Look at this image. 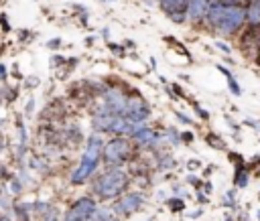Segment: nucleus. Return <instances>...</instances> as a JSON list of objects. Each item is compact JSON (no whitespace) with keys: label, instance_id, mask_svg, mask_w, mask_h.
Returning <instances> with one entry per match:
<instances>
[{"label":"nucleus","instance_id":"obj_1","mask_svg":"<svg viewBox=\"0 0 260 221\" xmlns=\"http://www.w3.org/2000/svg\"><path fill=\"white\" fill-rule=\"evenodd\" d=\"M130 182L132 174L124 166H106L89 180V191L100 201H116L130 189Z\"/></svg>","mask_w":260,"mask_h":221},{"label":"nucleus","instance_id":"obj_2","mask_svg":"<svg viewBox=\"0 0 260 221\" xmlns=\"http://www.w3.org/2000/svg\"><path fill=\"white\" fill-rule=\"evenodd\" d=\"M248 20V10L242 4H225L219 0H213L207 16H205V24L221 34H234L238 32Z\"/></svg>","mask_w":260,"mask_h":221},{"label":"nucleus","instance_id":"obj_3","mask_svg":"<svg viewBox=\"0 0 260 221\" xmlns=\"http://www.w3.org/2000/svg\"><path fill=\"white\" fill-rule=\"evenodd\" d=\"M104 136L98 134V132H91L87 138H85V148H83V154L77 162V166L71 170L69 174V185L73 187H81V185H87L95 174H98V168L102 164V152H104Z\"/></svg>","mask_w":260,"mask_h":221},{"label":"nucleus","instance_id":"obj_4","mask_svg":"<svg viewBox=\"0 0 260 221\" xmlns=\"http://www.w3.org/2000/svg\"><path fill=\"white\" fill-rule=\"evenodd\" d=\"M140 148L128 136H110L104 144L102 164L104 166H126L140 156Z\"/></svg>","mask_w":260,"mask_h":221},{"label":"nucleus","instance_id":"obj_5","mask_svg":"<svg viewBox=\"0 0 260 221\" xmlns=\"http://www.w3.org/2000/svg\"><path fill=\"white\" fill-rule=\"evenodd\" d=\"M98 211V201L91 195H83L79 199H75L69 209L65 211L63 221H91V217Z\"/></svg>","mask_w":260,"mask_h":221},{"label":"nucleus","instance_id":"obj_6","mask_svg":"<svg viewBox=\"0 0 260 221\" xmlns=\"http://www.w3.org/2000/svg\"><path fill=\"white\" fill-rule=\"evenodd\" d=\"M124 116H126L130 122H134V124H146V122L150 120V116H152V107H150V103L140 95V91L136 93V91L132 89L130 95H128V103H126Z\"/></svg>","mask_w":260,"mask_h":221},{"label":"nucleus","instance_id":"obj_7","mask_svg":"<svg viewBox=\"0 0 260 221\" xmlns=\"http://www.w3.org/2000/svg\"><path fill=\"white\" fill-rule=\"evenodd\" d=\"M146 197L142 191H126L122 197H118L112 205V211L122 219V217H130L132 213L140 211L142 205H144Z\"/></svg>","mask_w":260,"mask_h":221},{"label":"nucleus","instance_id":"obj_8","mask_svg":"<svg viewBox=\"0 0 260 221\" xmlns=\"http://www.w3.org/2000/svg\"><path fill=\"white\" fill-rule=\"evenodd\" d=\"M130 91H132V89H124L122 85H108L100 99H102V103H104L112 114H116V116H124Z\"/></svg>","mask_w":260,"mask_h":221},{"label":"nucleus","instance_id":"obj_9","mask_svg":"<svg viewBox=\"0 0 260 221\" xmlns=\"http://www.w3.org/2000/svg\"><path fill=\"white\" fill-rule=\"evenodd\" d=\"M158 6L160 10L177 24H183L187 22V6H189V0H158Z\"/></svg>","mask_w":260,"mask_h":221},{"label":"nucleus","instance_id":"obj_10","mask_svg":"<svg viewBox=\"0 0 260 221\" xmlns=\"http://www.w3.org/2000/svg\"><path fill=\"white\" fill-rule=\"evenodd\" d=\"M213 0H189L187 6V22H201L207 16V10Z\"/></svg>","mask_w":260,"mask_h":221},{"label":"nucleus","instance_id":"obj_11","mask_svg":"<svg viewBox=\"0 0 260 221\" xmlns=\"http://www.w3.org/2000/svg\"><path fill=\"white\" fill-rule=\"evenodd\" d=\"M234 187L236 189H246L248 182H250V166L248 162H240V164H234Z\"/></svg>","mask_w":260,"mask_h":221},{"label":"nucleus","instance_id":"obj_12","mask_svg":"<svg viewBox=\"0 0 260 221\" xmlns=\"http://www.w3.org/2000/svg\"><path fill=\"white\" fill-rule=\"evenodd\" d=\"M85 138H87V136H83L79 124H67V126L63 128V140H65L67 144H71L73 148H75L79 142H83Z\"/></svg>","mask_w":260,"mask_h":221},{"label":"nucleus","instance_id":"obj_13","mask_svg":"<svg viewBox=\"0 0 260 221\" xmlns=\"http://www.w3.org/2000/svg\"><path fill=\"white\" fill-rule=\"evenodd\" d=\"M154 156V168L156 170H173L179 162H177V158L171 154V152H167V150H158V152H154L152 154Z\"/></svg>","mask_w":260,"mask_h":221},{"label":"nucleus","instance_id":"obj_14","mask_svg":"<svg viewBox=\"0 0 260 221\" xmlns=\"http://www.w3.org/2000/svg\"><path fill=\"white\" fill-rule=\"evenodd\" d=\"M12 217L16 221H30L32 219V203L30 201H14Z\"/></svg>","mask_w":260,"mask_h":221},{"label":"nucleus","instance_id":"obj_15","mask_svg":"<svg viewBox=\"0 0 260 221\" xmlns=\"http://www.w3.org/2000/svg\"><path fill=\"white\" fill-rule=\"evenodd\" d=\"M203 142H205L209 148L219 150V152H228V150H230L228 142H225L217 132H213V130H209V132H205V134H203Z\"/></svg>","mask_w":260,"mask_h":221},{"label":"nucleus","instance_id":"obj_16","mask_svg":"<svg viewBox=\"0 0 260 221\" xmlns=\"http://www.w3.org/2000/svg\"><path fill=\"white\" fill-rule=\"evenodd\" d=\"M215 69L221 73V75H225V83H228V89H230V93L232 95H236V97H240L242 95V87H240V83H238V79L234 77V73L228 69V67H223V65H215Z\"/></svg>","mask_w":260,"mask_h":221},{"label":"nucleus","instance_id":"obj_17","mask_svg":"<svg viewBox=\"0 0 260 221\" xmlns=\"http://www.w3.org/2000/svg\"><path fill=\"white\" fill-rule=\"evenodd\" d=\"M160 136H162V144H165V146H173V148L181 146V130H179L177 126L165 128V130L160 132Z\"/></svg>","mask_w":260,"mask_h":221},{"label":"nucleus","instance_id":"obj_18","mask_svg":"<svg viewBox=\"0 0 260 221\" xmlns=\"http://www.w3.org/2000/svg\"><path fill=\"white\" fill-rule=\"evenodd\" d=\"M165 205L169 207V211H171V213H183V211L187 209L185 199H183V197H179V195H171V197H167V199H165Z\"/></svg>","mask_w":260,"mask_h":221},{"label":"nucleus","instance_id":"obj_19","mask_svg":"<svg viewBox=\"0 0 260 221\" xmlns=\"http://www.w3.org/2000/svg\"><path fill=\"white\" fill-rule=\"evenodd\" d=\"M18 93H20V87L18 85H8V87H2V97H4V103H14L18 99Z\"/></svg>","mask_w":260,"mask_h":221},{"label":"nucleus","instance_id":"obj_20","mask_svg":"<svg viewBox=\"0 0 260 221\" xmlns=\"http://www.w3.org/2000/svg\"><path fill=\"white\" fill-rule=\"evenodd\" d=\"M173 116H175V120L179 122V124H183V126H189V128H197V122L189 116V114H183L181 109H177V107H173Z\"/></svg>","mask_w":260,"mask_h":221},{"label":"nucleus","instance_id":"obj_21","mask_svg":"<svg viewBox=\"0 0 260 221\" xmlns=\"http://www.w3.org/2000/svg\"><path fill=\"white\" fill-rule=\"evenodd\" d=\"M30 168L39 170V172H49V160L47 158H39V156H32L30 158Z\"/></svg>","mask_w":260,"mask_h":221},{"label":"nucleus","instance_id":"obj_22","mask_svg":"<svg viewBox=\"0 0 260 221\" xmlns=\"http://www.w3.org/2000/svg\"><path fill=\"white\" fill-rule=\"evenodd\" d=\"M203 176H197L195 172H189L187 176H185V185H189V187H193L195 191H201L203 189Z\"/></svg>","mask_w":260,"mask_h":221},{"label":"nucleus","instance_id":"obj_23","mask_svg":"<svg viewBox=\"0 0 260 221\" xmlns=\"http://www.w3.org/2000/svg\"><path fill=\"white\" fill-rule=\"evenodd\" d=\"M6 187H8L10 195H14V197H18V195H22V193H24V185L20 182V178H18L16 174L12 176V180H10V182H8Z\"/></svg>","mask_w":260,"mask_h":221},{"label":"nucleus","instance_id":"obj_24","mask_svg":"<svg viewBox=\"0 0 260 221\" xmlns=\"http://www.w3.org/2000/svg\"><path fill=\"white\" fill-rule=\"evenodd\" d=\"M189 103L193 105V112H195V116H197V118H199L201 122H209V118H211V114H209V112H207V109H205L203 105H199V103H197L195 99H191Z\"/></svg>","mask_w":260,"mask_h":221},{"label":"nucleus","instance_id":"obj_25","mask_svg":"<svg viewBox=\"0 0 260 221\" xmlns=\"http://www.w3.org/2000/svg\"><path fill=\"white\" fill-rule=\"evenodd\" d=\"M41 221H59V211H57V207L55 205H51L41 217H39Z\"/></svg>","mask_w":260,"mask_h":221},{"label":"nucleus","instance_id":"obj_26","mask_svg":"<svg viewBox=\"0 0 260 221\" xmlns=\"http://www.w3.org/2000/svg\"><path fill=\"white\" fill-rule=\"evenodd\" d=\"M106 47H108V51H110L112 55H116V57H126V47H122V45H118V43H108Z\"/></svg>","mask_w":260,"mask_h":221},{"label":"nucleus","instance_id":"obj_27","mask_svg":"<svg viewBox=\"0 0 260 221\" xmlns=\"http://www.w3.org/2000/svg\"><path fill=\"white\" fill-rule=\"evenodd\" d=\"M65 63H67V59H65L63 55H53V57H51V67L63 69V67H65Z\"/></svg>","mask_w":260,"mask_h":221},{"label":"nucleus","instance_id":"obj_28","mask_svg":"<svg viewBox=\"0 0 260 221\" xmlns=\"http://www.w3.org/2000/svg\"><path fill=\"white\" fill-rule=\"evenodd\" d=\"M35 105H37V101H35V95H28V99H26V103H24V116H32V112H35Z\"/></svg>","mask_w":260,"mask_h":221},{"label":"nucleus","instance_id":"obj_29","mask_svg":"<svg viewBox=\"0 0 260 221\" xmlns=\"http://www.w3.org/2000/svg\"><path fill=\"white\" fill-rule=\"evenodd\" d=\"M193 140H195V134L191 130H183L181 132V144H193Z\"/></svg>","mask_w":260,"mask_h":221},{"label":"nucleus","instance_id":"obj_30","mask_svg":"<svg viewBox=\"0 0 260 221\" xmlns=\"http://www.w3.org/2000/svg\"><path fill=\"white\" fill-rule=\"evenodd\" d=\"M225 154H228V158H230V162H234V164H240V162H246V160H244V156H242L240 152H234V150H228Z\"/></svg>","mask_w":260,"mask_h":221},{"label":"nucleus","instance_id":"obj_31","mask_svg":"<svg viewBox=\"0 0 260 221\" xmlns=\"http://www.w3.org/2000/svg\"><path fill=\"white\" fill-rule=\"evenodd\" d=\"M39 83H41V79H39V77H35V75H28V77H24V87H28V89L37 87Z\"/></svg>","mask_w":260,"mask_h":221},{"label":"nucleus","instance_id":"obj_32","mask_svg":"<svg viewBox=\"0 0 260 221\" xmlns=\"http://www.w3.org/2000/svg\"><path fill=\"white\" fill-rule=\"evenodd\" d=\"M201 166H203V162L199 158H189L187 160V170H191V172L197 170V168H201Z\"/></svg>","mask_w":260,"mask_h":221},{"label":"nucleus","instance_id":"obj_33","mask_svg":"<svg viewBox=\"0 0 260 221\" xmlns=\"http://www.w3.org/2000/svg\"><path fill=\"white\" fill-rule=\"evenodd\" d=\"M215 47H217V51H221L223 55H232V47H230L228 43H223V41H215Z\"/></svg>","mask_w":260,"mask_h":221},{"label":"nucleus","instance_id":"obj_34","mask_svg":"<svg viewBox=\"0 0 260 221\" xmlns=\"http://www.w3.org/2000/svg\"><path fill=\"white\" fill-rule=\"evenodd\" d=\"M223 120H225V122H228V126L234 130V134H238V132L242 130V126H240L238 122H234V120H232V116H228V114H225V116H223Z\"/></svg>","mask_w":260,"mask_h":221},{"label":"nucleus","instance_id":"obj_35","mask_svg":"<svg viewBox=\"0 0 260 221\" xmlns=\"http://www.w3.org/2000/svg\"><path fill=\"white\" fill-rule=\"evenodd\" d=\"M223 205H236V191H234V189L225 191V199H223Z\"/></svg>","mask_w":260,"mask_h":221},{"label":"nucleus","instance_id":"obj_36","mask_svg":"<svg viewBox=\"0 0 260 221\" xmlns=\"http://www.w3.org/2000/svg\"><path fill=\"white\" fill-rule=\"evenodd\" d=\"M195 199H197V203H199L201 207L209 203V195H205L203 191H197V193H195Z\"/></svg>","mask_w":260,"mask_h":221},{"label":"nucleus","instance_id":"obj_37","mask_svg":"<svg viewBox=\"0 0 260 221\" xmlns=\"http://www.w3.org/2000/svg\"><path fill=\"white\" fill-rule=\"evenodd\" d=\"M203 211H205V209L199 205L197 209H193V211H187V217H189V219H199V217L203 215Z\"/></svg>","mask_w":260,"mask_h":221},{"label":"nucleus","instance_id":"obj_38","mask_svg":"<svg viewBox=\"0 0 260 221\" xmlns=\"http://www.w3.org/2000/svg\"><path fill=\"white\" fill-rule=\"evenodd\" d=\"M8 81V67L6 63H0V83H6Z\"/></svg>","mask_w":260,"mask_h":221},{"label":"nucleus","instance_id":"obj_39","mask_svg":"<svg viewBox=\"0 0 260 221\" xmlns=\"http://www.w3.org/2000/svg\"><path fill=\"white\" fill-rule=\"evenodd\" d=\"M61 43H63V41H61L59 36H57V39H51V41L47 43V49H51V51H55V49H59V47H61Z\"/></svg>","mask_w":260,"mask_h":221},{"label":"nucleus","instance_id":"obj_40","mask_svg":"<svg viewBox=\"0 0 260 221\" xmlns=\"http://www.w3.org/2000/svg\"><path fill=\"white\" fill-rule=\"evenodd\" d=\"M242 124H244V126H248V128H252V130H260V124H258L256 120H252V118H246Z\"/></svg>","mask_w":260,"mask_h":221},{"label":"nucleus","instance_id":"obj_41","mask_svg":"<svg viewBox=\"0 0 260 221\" xmlns=\"http://www.w3.org/2000/svg\"><path fill=\"white\" fill-rule=\"evenodd\" d=\"M201 191H203L205 195H211V193H213V182H211L209 178H205V180H203V189H201Z\"/></svg>","mask_w":260,"mask_h":221},{"label":"nucleus","instance_id":"obj_42","mask_svg":"<svg viewBox=\"0 0 260 221\" xmlns=\"http://www.w3.org/2000/svg\"><path fill=\"white\" fill-rule=\"evenodd\" d=\"M215 168H217V166H215V164H209V166H207V168H205V170H203V178H209V174H211V172H213V170H215Z\"/></svg>","mask_w":260,"mask_h":221},{"label":"nucleus","instance_id":"obj_43","mask_svg":"<svg viewBox=\"0 0 260 221\" xmlns=\"http://www.w3.org/2000/svg\"><path fill=\"white\" fill-rule=\"evenodd\" d=\"M102 36L108 41V39H110V28H102Z\"/></svg>","mask_w":260,"mask_h":221},{"label":"nucleus","instance_id":"obj_44","mask_svg":"<svg viewBox=\"0 0 260 221\" xmlns=\"http://www.w3.org/2000/svg\"><path fill=\"white\" fill-rule=\"evenodd\" d=\"M148 61H150V69H154V71H156V59H154V57H150Z\"/></svg>","mask_w":260,"mask_h":221},{"label":"nucleus","instance_id":"obj_45","mask_svg":"<svg viewBox=\"0 0 260 221\" xmlns=\"http://www.w3.org/2000/svg\"><path fill=\"white\" fill-rule=\"evenodd\" d=\"M85 45H87V47L93 45V36H87V39H85Z\"/></svg>","mask_w":260,"mask_h":221},{"label":"nucleus","instance_id":"obj_46","mask_svg":"<svg viewBox=\"0 0 260 221\" xmlns=\"http://www.w3.org/2000/svg\"><path fill=\"white\" fill-rule=\"evenodd\" d=\"M0 221H10V219H8V215H4V213H0Z\"/></svg>","mask_w":260,"mask_h":221},{"label":"nucleus","instance_id":"obj_47","mask_svg":"<svg viewBox=\"0 0 260 221\" xmlns=\"http://www.w3.org/2000/svg\"><path fill=\"white\" fill-rule=\"evenodd\" d=\"M2 148H4V138H2V134H0V152H2Z\"/></svg>","mask_w":260,"mask_h":221},{"label":"nucleus","instance_id":"obj_48","mask_svg":"<svg viewBox=\"0 0 260 221\" xmlns=\"http://www.w3.org/2000/svg\"><path fill=\"white\" fill-rule=\"evenodd\" d=\"M4 124H6V120H4V118H0V128H2Z\"/></svg>","mask_w":260,"mask_h":221},{"label":"nucleus","instance_id":"obj_49","mask_svg":"<svg viewBox=\"0 0 260 221\" xmlns=\"http://www.w3.org/2000/svg\"><path fill=\"white\" fill-rule=\"evenodd\" d=\"M0 103H4V97H2V89H0Z\"/></svg>","mask_w":260,"mask_h":221},{"label":"nucleus","instance_id":"obj_50","mask_svg":"<svg viewBox=\"0 0 260 221\" xmlns=\"http://www.w3.org/2000/svg\"><path fill=\"white\" fill-rule=\"evenodd\" d=\"M225 221H234V219H232V217H225Z\"/></svg>","mask_w":260,"mask_h":221},{"label":"nucleus","instance_id":"obj_51","mask_svg":"<svg viewBox=\"0 0 260 221\" xmlns=\"http://www.w3.org/2000/svg\"><path fill=\"white\" fill-rule=\"evenodd\" d=\"M146 221H154V217H148V219H146Z\"/></svg>","mask_w":260,"mask_h":221},{"label":"nucleus","instance_id":"obj_52","mask_svg":"<svg viewBox=\"0 0 260 221\" xmlns=\"http://www.w3.org/2000/svg\"><path fill=\"white\" fill-rule=\"evenodd\" d=\"M258 219H260V211H258Z\"/></svg>","mask_w":260,"mask_h":221},{"label":"nucleus","instance_id":"obj_53","mask_svg":"<svg viewBox=\"0 0 260 221\" xmlns=\"http://www.w3.org/2000/svg\"><path fill=\"white\" fill-rule=\"evenodd\" d=\"M258 2H260V0H258Z\"/></svg>","mask_w":260,"mask_h":221}]
</instances>
